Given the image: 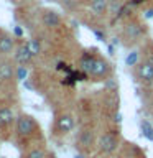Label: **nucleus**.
<instances>
[{"instance_id": "393cba45", "label": "nucleus", "mask_w": 153, "mask_h": 158, "mask_svg": "<svg viewBox=\"0 0 153 158\" xmlns=\"http://www.w3.org/2000/svg\"><path fill=\"white\" fill-rule=\"evenodd\" d=\"M145 17H147V18H151V17H153V8H151V10H147V12H145Z\"/></svg>"}, {"instance_id": "ddd939ff", "label": "nucleus", "mask_w": 153, "mask_h": 158, "mask_svg": "<svg viewBox=\"0 0 153 158\" xmlns=\"http://www.w3.org/2000/svg\"><path fill=\"white\" fill-rule=\"evenodd\" d=\"M140 128L143 132V135H145V138H148L150 142H153V125L148 120H142L140 123Z\"/></svg>"}, {"instance_id": "4468645a", "label": "nucleus", "mask_w": 153, "mask_h": 158, "mask_svg": "<svg viewBox=\"0 0 153 158\" xmlns=\"http://www.w3.org/2000/svg\"><path fill=\"white\" fill-rule=\"evenodd\" d=\"M91 8H92L94 13L102 15L104 12H105V8H107V3H105V0H92Z\"/></svg>"}, {"instance_id": "a878e982", "label": "nucleus", "mask_w": 153, "mask_h": 158, "mask_svg": "<svg viewBox=\"0 0 153 158\" xmlns=\"http://www.w3.org/2000/svg\"><path fill=\"white\" fill-rule=\"evenodd\" d=\"M74 158H84L82 155H76V156H74Z\"/></svg>"}, {"instance_id": "b1692460", "label": "nucleus", "mask_w": 153, "mask_h": 158, "mask_svg": "<svg viewBox=\"0 0 153 158\" xmlns=\"http://www.w3.org/2000/svg\"><path fill=\"white\" fill-rule=\"evenodd\" d=\"M114 120H115L117 123H120V120H122V114H120V112H117V114H115V118H114Z\"/></svg>"}, {"instance_id": "0eeeda50", "label": "nucleus", "mask_w": 153, "mask_h": 158, "mask_svg": "<svg viewBox=\"0 0 153 158\" xmlns=\"http://www.w3.org/2000/svg\"><path fill=\"white\" fill-rule=\"evenodd\" d=\"M107 71H109V64L104 61V59H96L94 68H92V71H91V76L101 77V76H105Z\"/></svg>"}, {"instance_id": "5701e85b", "label": "nucleus", "mask_w": 153, "mask_h": 158, "mask_svg": "<svg viewBox=\"0 0 153 158\" xmlns=\"http://www.w3.org/2000/svg\"><path fill=\"white\" fill-rule=\"evenodd\" d=\"M15 35H17V36H22V35H23V30L20 28V27H15Z\"/></svg>"}, {"instance_id": "4be33fe9", "label": "nucleus", "mask_w": 153, "mask_h": 158, "mask_svg": "<svg viewBox=\"0 0 153 158\" xmlns=\"http://www.w3.org/2000/svg\"><path fill=\"white\" fill-rule=\"evenodd\" d=\"M94 35H96V36L101 40V41H104V40H105V36H104V33L101 31V30H94Z\"/></svg>"}, {"instance_id": "f8f14e48", "label": "nucleus", "mask_w": 153, "mask_h": 158, "mask_svg": "<svg viewBox=\"0 0 153 158\" xmlns=\"http://www.w3.org/2000/svg\"><path fill=\"white\" fill-rule=\"evenodd\" d=\"M94 63H96V58L89 56V54H84V56L81 58V71L91 74L92 68H94Z\"/></svg>"}, {"instance_id": "9b49d317", "label": "nucleus", "mask_w": 153, "mask_h": 158, "mask_svg": "<svg viewBox=\"0 0 153 158\" xmlns=\"http://www.w3.org/2000/svg\"><path fill=\"white\" fill-rule=\"evenodd\" d=\"M13 68L10 63H0V79L3 81H10L13 77Z\"/></svg>"}, {"instance_id": "412c9836", "label": "nucleus", "mask_w": 153, "mask_h": 158, "mask_svg": "<svg viewBox=\"0 0 153 158\" xmlns=\"http://www.w3.org/2000/svg\"><path fill=\"white\" fill-rule=\"evenodd\" d=\"M66 68H68V64L63 63V61H59V63L56 64V69H58V71H66Z\"/></svg>"}, {"instance_id": "7ed1b4c3", "label": "nucleus", "mask_w": 153, "mask_h": 158, "mask_svg": "<svg viewBox=\"0 0 153 158\" xmlns=\"http://www.w3.org/2000/svg\"><path fill=\"white\" fill-rule=\"evenodd\" d=\"M74 128V118L72 115H69V114H66V115H61V117H58V120H56V130L59 133H69Z\"/></svg>"}, {"instance_id": "bb28decb", "label": "nucleus", "mask_w": 153, "mask_h": 158, "mask_svg": "<svg viewBox=\"0 0 153 158\" xmlns=\"http://www.w3.org/2000/svg\"><path fill=\"white\" fill-rule=\"evenodd\" d=\"M49 158H54V156H53V155H51V156H49Z\"/></svg>"}, {"instance_id": "f3484780", "label": "nucleus", "mask_w": 153, "mask_h": 158, "mask_svg": "<svg viewBox=\"0 0 153 158\" xmlns=\"http://www.w3.org/2000/svg\"><path fill=\"white\" fill-rule=\"evenodd\" d=\"M15 76H17L18 81H25L27 76H28V69L25 68V66H18V69L15 71Z\"/></svg>"}, {"instance_id": "a211bd4d", "label": "nucleus", "mask_w": 153, "mask_h": 158, "mask_svg": "<svg viewBox=\"0 0 153 158\" xmlns=\"http://www.w3.org/2000/svg\"><path fill=\"white\" fill-rule=\"evenodd\" d=\"M28 46H30V49H31L33 56L35 54H39V43L36 41V40H31V41L28 43Z\"/></svg>"}, {"instance_id": "1a4fd4ad", "label": "nucleus", "mask_w": 153, "mask_h": 158, "mask_svg": "<svg viewBox=\"0 0 153 158\" xmlns=\"http://www.w3.org/2000/svg\"><path fill=\"white\" fill-rule=\"evenodd\" d=\"M13 120H15V117H13L12 109H10V107H2V109H0V125H2V127H8Z\"/></svg>"}, {"instance_id": "20e7f679", "label": "nucleus", "mask_w": 153, "mask_h": 158, "mask_svg": "<svg viewBox=\"0 0 153 158\" xmlns=\"http://www.w3.org/2000/svg\"><path fill=\"white\" fill-rule=\"evenodd\" d=\"M31 49H30L28 44H22V46H18V49L15 51V61H17L18 64H27L31 61Z\"/></svg>"}, {"instance_id": "6ab92c4d", "label": "nucleus", "mask_w": 153, "mask_h": 158, "mask_svg": "<svg viewBox=\"0 0 153 158\" xmlns=\"http://www.w3.org/2000/svg\"><path fill=\"white\" fill-rule=\"evenodd\" d=\"M72 76L76 77V81H86L89 74L84 73V71H72Z\"/></svg>"}, {"instance_id": "f257e3e1", "label": "nucleus", "mask_w": 153, "mask_h": 158, "mask_svg": "<svg viewBox=\"0 0 153 158\" xmlns=\"http://www.w3.org/2000/svg\"><path fill=\"white\" fill-rule=\"evenodd\" d=\"M36 130V122L28 115H20L17 118V135L18 137H31Z\"/></svg>"}, {"instance_id": "9d476101", "label": "nucleus", "mask_w": 153, "mask_h": 158, "mask_svg": "<svg viewBox=\"0 0 153 158\" xmlns=\"http://www.w3.org/2000/svg\"><path fill=\"white\" fill-rule=\"evenodd\" d=\"M15 44H13V40L10 36H0V53L2 54H10L13 51Z\"/></svg>"}, {"instance_id": "39448f33", "label": "nucleus", "mask_w": 153, "mask_h": 158, "mask_svg": "<svg viewBox=\"0 0 153 158\" xmlns=\"http://www.w3.org/2000/svg\"><path fill=\"white\" fill-rule=\"evenodd\" d=\"M138 77L142 81H153V58L148 59L138 68Z\"/></svg>"}, {"instance_id": "6e6552de", "label": "nucleus", "mask_w": 153, "mask_h": 158, "mask_svg": "<svg viewBox=\"0 0 153 158\" xmlns=\"http://www.w3.org/2000/svg\"><path fill=\"white\" fill-rule=\"evenodd\" d=\"M77 142H79V145L84 147V148L92 147L94 145V133L91 130H82L77 137Z\"/></svg>"}, {"instance_id": "dca6fc26", "label": "nucleus", "mask_w": 153, "mask_h": 158, "mask_svg": "<svg viewBox=\"0 0 153 158\" xmlns=\"http://www.w3.org/2000/svg\"><path fill=\"white\" fill-rule=\"evenodd\" d=\"M137 61H138V51H132L125 58V64H127V66H135Z\"/></svg>"}, {"instance_id": "aec40b11", "label": "nucleus", "mask_w": 153, "mask_h": 158, "mask_svg": "<svg viewBox=\"0 0 153 158\" xmlns=\"http://www.w3.org/2000/svg\"><path fill=\"white\" fill-rule=\"evenodd\" d=\"M61 82L64 84V86H74V84H76V77H74L72 74H68V76L64 77Z\"/></svg>"}, {"instance_id": "f03ea898", "label": "nucleus", "mask_w": 153, "mask_h": 158, "mask_svg": "<svg viewBox=\"0 0 153 158\" xmlns=\"http://www.w3.org/2000/svg\"><path fill=\"white\" fill-rule=\"evenodd\" d=\"M118 147V140L115 137V133H104V135L99 138V150L102 153H114Z\"/></svg>"}, {"instance_id": "423d86ee", "label": "nucleus", "mask_w": 153, "mask_h": 158, "mask_svg": "<svg viewBox=\"0 0 153 158\" xmlns=\"http://www.w3.org/2000/svg\"><path fill=\"white\" fill-rule=\"evenodd\" d=\"M43 23H44V27H48V28H56L61 25V18H59V15L56 12H51V10H46V12L43 13Z\"/></svg>"}, {"instance_id": "2eb2a0df", "label": "nucleus", "mask_w": 153, "mask_h": 158, "mask_svg": "<svg viewBox=\"0 0 153 158\" xmlns=\"http://www.w3.org/2000/svg\"><path fill=\"white\" fill-rule=\"evenodd\" d=\"M25 158H48V153L41 150V148H33L25 155Z\"/></svg>"}]
</instances>
